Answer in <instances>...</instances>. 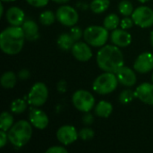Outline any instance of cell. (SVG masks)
<instances>
[{
	"instance_id": "5bb4252c",
	"label": "cell",
	"mask_w": 153,
	"mask_h": 153,
	"mask_svg": "<svg viewBox=\"0 0 153 153\" xmlns=\"http://www.w3.org/2000/svg\"><path fill=\"white\" fill-rule=\"evenodd\" d=\"M116 75L118 82L126 87H133L137 82V77L134 71L127 66H122L118 69Z\"/></svg>"
},
{
	"instance_id": "603a6c76",
	"label": "cell",
	"mask_w": 153,
	"mask_h": 153,
	"mask_svg": "<svg viewBox=\"0 0 153 153\" xmlns=\"http://www.w3.org/2000/svg\"><path fill=\"white\" fill-rule=\"evenodd\" d=\"M120 19L116 13H110L107 15L103 21V26L108 30H114L117 28L118 25H120Z\"/></svg>"
},
{
	"instance_id": "9a60e30c",
	"label": "cell",
	"mask_w": 153,
	"mask_h": 153,
	"mask_svg": "<svg viewBox=\"0 0 153 153\" xmlns=\"http://www.w3.org/2000/svg\"><path fill=\"white\" fill-rule=\"evenodd\" d=\"M134 93L135 98L139 99L142 102L153 106V83L143 82L140 84Z\"/></svg>"
},
{
	"instance_id": "8992f818",
	"label": "cell",
	"mask_w": 153,
	"mask_h": 153,
	"mask_svg": "<svg viewBox=\"0 0 153 153\" xmlns=\"http://www.w3.org/2000/svg\"><path fill=\"white\" fill-rule=\"evenodd\" d=\"M72 102L76 109L86 113L90 112L93 108L95 99L91 92L84 90H79L74 93Z\"/></svg>"
},
{
	"instance_id": "cb8c5ba5",
	"label": "cell",
	"mask_w": 153,
	"mask_h": 153,
	"mask_svg": "<svg viewBox=\"0 0 153 153\" xmlns=\"http://www.w3.org/2000/svg\"><path fill=\"white\" fill-rule=\"evenodd\" d=\"M13 117L10 113L6 111L3 112L0 116V129L8 132L10 128L13 126Z\"/></svg>"
},
{
	"instance_id": "d590c367",
	"label": "cell",
	"mask_w": 153,
	"mask_h": 153,
	"mask_svg": "<svg viewBox=\"0 0 153 153\" xmlns=\"http://www.w3.org/2000/svg\"><path fill=\"white\" fill-rule=\"evenodd\" d=\"M17 75H18V78H19L20 80L25 81V80H27V79L30 78V72H29L27 69H22V70L18 73Z\"/></svg>"
},
{
	"instance_id": "f546056e",
	"label": "cell",
	"mask_w": 153,
	"mask_h": 153,
	"mask_svg": "<svg viewBox=\"0 0 153 153\" xmlns=\"http://www.w3.org/2000/svg\"><path fill=\"white\" fill-rule=\"evenodd\" d=\"M70 34L73 37L74 40L76 42L79 41L82 39V37H83V30L77 26H73L70 30Z\"/></svg>"
},
{
	"instance_id": "d6a6232c",
	"label": "cell",
	"mask_w": 153,
	"mask_h": 153,
	"mask_svg": "<svg viewBox=\"0 0 153 153\" xmlns=\"http://www.w3.org/2000/svg\"><path fill=\"white\" fill-rule=\"evenodd\" d=\"M82 122L85 126H91L94 122V117L91 113L86 112L82 117Z\"/></svg>"
},
{
	"instance_id": "f1b7e54d",
	"label": "cell",
	"mask_w": 153,
	"mask_h": 153,
	"mask_svg": "<svg viewBox=\"0 0 153 153\" xmlns=\"http://www.w3.org/2000/svg\"><path fill=\"white\" fill-rule=\"evenodd\" d=\"M79 137L82 141H91L94 137V131L90 127H84L80 130Z\"/></svg>"
},
{
	"instance_id": "b9f144b4",
	"label": "cell",
	"mask_w": 153,
	"mask_h": 153,
	"mask_svg": "<svg viewBox=\"0 0 153 153\" xmlns=\"http://www.w3.org/2000/svg\"><path fill=\"white\" fill-rule=\"evenodd\" d=\"M137 1H139L140 3H146V2H148L150 0H137Z\"/></svg>"
},
{
	"instance_id": "ee69618b",
	"label": "cell",
	"mask_w": 153,
	"mask_h": 153,
	"mask_svg": "<svg viewBox=\"0 0 153 153\" xmlns=\"http://www.w3.org/2000/svg\"><path fill=\"white\" fill-rule=\"evenodd\" d=\"M152 83H153V74H152Z\"/></svg>"
},
{
	"instance_id": "6da1fadb",
	"label": "cell",
	"mask_w": 153,
	"mask_h": 153,
	"mask_svg": "<svg viewBox=\"0 0 153 153\" xmlns=\"http://www.w3.org/2000/svg\"><path fill=\"white\" fill-rule=\"evenodd\" d=\"M97 64L102 71L116 74L124 66V56L119 47L116 45L101 47L97 54Z\"/></svg>"
},
{
	"instance_id": "f35d334b",
	"label": "cell",
	"mask_w": 153,
	"mask_h": 153,
	"mask_svg": "<svg viewBox=\"0 0 153 153\" xmlns=\"http://www.w3.org/2000/svg\"><path fill=\"white\" fill-rule=\"evenodd\" d=\"M52 1L55 2V3H56V4H66V3H68L70 0H52Z\"/></svg>"
},
{
	"instance_id": "74e56055",
	"label": "cell",
	"mask_w": 153,
	"mask_h": 153,
	"mask_svg": "<svg viewBox=\"0 0 153 153\" xmlns=\"http://www.w3.org/2000/svg\"><path fill=\"white\" fill-rule=\"evenodd\" d=\"M77 6L80 8V9H82V10H86L87 9V7H88V5L87 4H85L84 3H82V2H81V3H79V4H77Z\"/></svg>"
},
{
	"instance_id": "5b68a950",
	"label": "cell",
	"mask_w": 153,
	"mask_h": 153,
	"mask_svg": "<svg viewBox=\"0 0 153 153\" xmlns=\"http://www.w3.org/2000/svg\"><path fill=\"white\" fill-rule=\"evenodd\" d=\"M83 39L90 46L103 47L108 41V31L104 26H90L83 30Z\"/></svg>"
},
{
	"instance_id": "4316f807",
	"label": "cell",
	"mask_w": 153,
	"mask_h": 153,
	"mask_svg": "<svg viewBox=\"0 0 153 153\" xmlns=\"http://www.w3.org/2000/svg\"><path fill=\"white\" fill-rule=\"evenodd\" d=\"M118 11L119 13L124 15V16H129L132 15L134 9V5L131 2L127 1V0H124L121 1L118 4Z\"/></svg>"
},
{
	"instance_id": "4dcf8cb0",
	"label": "cell",
	"mask_w": 153,
	"mask_h": 153,
	"mask_svg": "<svg viewBox=\"0 0 153 153\" xmlns=\"http://www.w3.org/2000/svg\"><path fill=\"white\" fill-rule=\"evenodd\" d=\"M134 24L133 18H129L128 16H126L124 19H122V21L120 22V26L122 29L124 30H128L130 28L133 27V25Z\"/></svg>"
},
{
	"instance_id": "1f68e13d",
	"label": "cell",
	"mask_w": 153,
	"mask_h": 153,
	"mask_svg": "<svg viewBox=\"0 0 153 153\" xmlns=\"http://www.w3.org/2000/svg\"><path fill=\"white\" fill-rule=\"evenodd\" d=\"M26 2L31 6L40 8V7L46 6L48 4L49 0H26Z\"/></svg>"
},
{
	"instance_id": "7a4b0ae2",
	"label": "cell",
	"mask_w": 153,
	"mask_h": 153,
	"mask_svg": "<svg viewBox=\"0 0 153 153\" xmlns=\"http://www.w3.org/2000/svg\"><path fill=\"white\" fill-rule=\"evenodd\" d=\"M25 35L20 26H12L4 29L0 34L1 50L10 56L17 55L23 48Z\"/></svg>"
},
{
	"instance_id": "52a82bcc",
	"label": "cell",
	"mask_w": 153,
	"mask_h": 153,
	"mask_svg": "<svg viewBox=\"0 0 153 153\" xmlns=\"http://www.w3.org/2000/svg\"><path fill=\"white\" fill-rule=\"evenodd\" d=\"M48 97V90L45 83L36 82L30 89L28 94V103L32 107L43 106Z\"/></svg>"
},
{
	"instance_id": "9c48e42d",
	"label": "cell",
	"mask_w": 153,
	"mask_h": 153,
	"mask_svg": "<svg viewBox=\"0 0 153 153\" xmlns=\"http://www.w3.org/2000/svg\"><path fill=\"white\" fill-rule=\"evenodd\" d=\"M132 18L134 24L141 28H150L153 25V10L148 6H139L134 9Z\"/></svg>"
},
{
	"instance_id": "e575fe53",
	"label": "cell",
	"mask_w": 153,
	"mask_h": 153,
	"mask_svg": "<svg viewBox=\"0 0 153 153\" xmlns=\"http://www.w3.org/2000/svg\"><path fill=\"white\" fill-rule=\"evenodd\" d=\"M7 140H8V134H6L5 131L1 130L0 131V147L1 148H4L5 146Z\"/></svg>"
},
{
	"instance_id": "3957f363",
	"label": "cell",
	"mask_w": 153,
	"mask_h": 153,
	"mask_svg": "<svg viewBox=\"0 0 153 153\" xmlns=\"http://www.w3.org/2000/svg\"><path fill=\"white\" fill-rule=\"evenodd\" d=\"M30 122L20 120L13 124L8 131V141L16 148H22L26 145L31 138L32 127Z\"/></svg>"
},
{
	"instance_id": "ab89813d",
	"label": "cell",
	"mask_w": 153,
	"mask_h": 153,
	"mask_svg": "<svg viewBox=\"0 0 153 153\" xmlns=\"http://www.w3.org/2000/svg\"><path fill=\"white\" fill-rule=\"evenodd\" d=\"M3 14H4V4H3V3H1V4H0V16H3Z\"/></svg>"
},
{
	"instance_id": "ffe728a7",
	"label": "cell",
	"mask_w": 153,
	"mask_h": 153,
	"mask_svg": "<svg viewBox=\"0 0 153 153\" xmlns=\"http://www.w3.org/2000/svg\"><path fill=\"white\" fill-rule=\"evenodd\" d=\"M74 43L75 41L74 40L70 33H62L57 39V45L64 51H68L72 49Z\"/></svg>"
},
{
	"instance_id": "30bf717a",
	"label": "cell",
	"mask_w": 153,
	"mask_h": 153,
	"mask_svg": "<svg viewBox=\"0 0 153 153\" xmlns=\"http://www.w3.org/2000/svg\"><path fill=\"white\" fill-rule=\"evenodd\" d=\"M79 137V133L73 126H63L56 132V138L63 145H70L74 143Z\"/></svg>"
},
{
	"instance_id": "4fadbf2b",
	"label": "cell",
	"mask_w": 153,
	"mask_h": 153,
	"mask_svg": "<svg viewBox=\"0 0 153 153\" xmlns=\"http://www.w3.org/2000/svg\"><path fill=\"white\" fill-rule=\"evenodd\" d=\"M72 54L80 62H87L92 56V51L87 42L76 41L72 48Z\"/></svg>"
},
{
	"instance_id": "ac0fdd59",
	"label": "cell",
	"mask_w": 153,
	"mask_h": 153,
	"mask_svg": "<svg viewBox=\"0 0 153 153\" xmlns=\"http://www.w3.org/2000/svg\"><path fill=\"white\" fill-rule=\"evenodd\" d=\"M25 39L28 40H36L39 39V26L33 20H26L22 24Z\"/></svg>"
},
{
	"instance_id": "60d3db41",
	"label": "cell",
	"mask_w": 153,
	"mask_h": 153,
	"mask_svg": "<svg viewBox=\"0 0 153 153\" xmlns=\"http://www.w3.org/2000/svg\"><path fill=\"white\" fill-rule=\"evenodd\" d=\"M150 39H151V44L152 45L153 47V30L151 32V35H150Z\"/></svg>"
},
{
	"instance_id": "d6986e66",
	"label": "cell",
	"mask_w": 153,
	"mask_h": 153,
	"mask_svg": "<svg viewBox=\"0 0 153 153\" xmlns=\"http://www.w3.org/2000/svg\"><path fill=\"white\" fill-rule=\"evenodd\" d=\"M94 110H95V114L98 117L102 118H108L113 111V106L108 101L101 100L97 104Z\"/></svg>"
},
{
	"instance_id": "e0dca14e",
	"label": "cell",
	"mask_w": 153,
	"mask_h": 153,
	"mask_svg": "<svg viewBox=\"0 0 153 153\" xmlns=\"http://www.w3.org/2000/svg\"><path fill=\"white\" fill-rule=\"evenodd\" d=\"M5 16H6V21L12 26H21L23 23L25 18L24 12L17 6L10 7L6 11Z\"/></svg>"
},
{
	"instance_id": "2e32d148",
	"label": "cell",
	"mask_w": 153,
	"mask_h": 153,
	"mask_svg": "<svg viewBox=\"0 0 153 153\" xmlns=\"http://www.w3.org/2000/svg\"><path fill=\"white\" fill-rule=\"evenodd\" d=\"M111 42L119 47V48H126L128 47L132 42V36L129 32H127L124 29H115L110 35Z\"/></svg>"
},
{
	"instance_id": "7c38bea8",
	"label": "cell",
	"mask_w": 153,
	"mask_h": 153,
	"mask_svg": "<svg viewBox=\"0 0 153 153\" xmlns=\"http://www.w3.org/2000/svg\"><path fill=\"white\" fill-rule=\"evenodd\" d=\"M134 68L137 73L147 74L153 70V54L143 52L138 56L134 64Z\"/></svg>"
},
{
	"instance_id": "8d00e7d4",
	"label": "cell",
	"mask_w": 153,
	"mask_h": 153,
	"mask_svg": "<svg viewBox=\"0 0 153 153\" xmlns=\"http://www.w3.org/2000/svg\"><path fill=\"white\" fill-rule=\"evenodd\" d=\"M57 91L61 93H64L66 91V88H67V83L65 80H61L60 82H58L57 85H56Z\"/></svg>"
},
{
	"instance_id": "83f0119b",
	"label": "cell",
	"mask_w": 153,
	"mask_h": 153,
	"mask_svg": "<svg viewBox=\"0 0 153 153\" xmlns=\"http://www.w3.org/2000/svg\"><path fill=\"white\" fill-rule=\"evenodd\" d=\"M134 98H135V93L130 89H126L121 91V93L119 94L118 100L120 103L126 105V104H129L131 101H133Z\"/></svg>"
},
{
	"instance_id": "7402d4cb",
	"label": "cell",
	"mask_w": 153,
	"mask_h": 153,
	"mask_svg": "<svg viewBox=\"0 0 153 153\" xmlns=\"http://www.w3.org/2000/svg\"><path fill=\"white\" fill-rule=\"evenodd\" d=\"M109 0H92L90 4V8L95 13H102L109 7Z\"/></svg>"
},
{
	"instance_id": "d4e9b609",
	"label": "cell",
	"mask_w": 153,
	"mask_h": 153,
	"mask_svg": "<svg viewBox=\"0 0 153 153\" xmlns=\"http://www.w3.org/2000/svg\"><path fill=\"white\" fill-rule=\"evenodd\" d=\"M27 103L23 99H17L11 103L10 108L13 114H22L27 109Z\"/></svg>"
},
{
	"instance_id": "277c9868",
	"label": "cell",
	"mask_w": 153,
	"mask_h": 153,
	"mask_svg": "<svg viewBox=\"0 0 153 153\" xmlns=\"http://www.w3.org/2000/svg\"><path fill=\"white\" fill-rule=\"evenodd\" d=\"M118 84V80L115 73L105 72L99 75L93 82V91L100 95H106L113 92Z\"/></svg>"
},
{
	"instance_id": "484cf974",
	"label": "cell",
	"mask_w": 153,
	"mask_h": 153,
	"mask_svg": "<svg viewBox=\"0 0 153 153\" xmlns=\"http://www.w3.org/2000/svg\"><path fill=\"white\" fill-rule=\"evenodd\" d=\"M56 19V15L52 11H45L40 13L39 15V22L41 24L45 26H50L52 25Z\"/></svg>"
},
{
	"instance_id": "7bdbcfd3",
	"label": "cell",
	"mask_w": 153,
	"mask_h": 153,
	"mask_svg": "<svg viewBox=\"0 0 153 153\" xmlns=\"http://www.w3.org/2000/svg\"><path fill=\"white\" fill-rule=\"evenodd\" d=\"M14 0H2V2H13Z\"/></svg>"
},
{
	"instance_id": "836d02e7",
	"label": "cell",
	"mask_w": 153,
	"mask_h": 153,
	"mask_svg": "<svg viewBox=\"0 0 153 153\" xmlns=\"http://www.w3.org/2000/svg\"><path fill=\"white\" fill-rule=\"evenodd\" d=\"M68 151L63 146H52L47 150L46 153H67Z\"/></svg>"
},
{
	"instance_id": "44dd1931",
	"label": "cell",
	"mask_w": 153,
	"mask_h": 153,
	"mask_svg": "<svg viewBox=\"0 0 153 153\" xmlns=\"http://www.w3.org/2000/svg\"><path fill=\"white\" fill-rule=\"evenodd\" d=\"M0 83L4 89H12L16 84V75L13 72H4L0 79Z\"/></svg>"
},
{
	"instance_id": "ba28073f",
	"label": "cell",
	"mask_w": 153,
	"mask_h": 153,
	"mask_svg": "<svg viewBox=\"0 0 153 153\" xmlns=\"http://www.w3.org/2000/svg\"><path fill=\"white\" fill-rule=\"evenodd\" d=\"M57 21L67 27L74 26L79 21V13L76 9L70 5L60 6L56 13Z\"/></svg>"
},
{
	"instance_id": "8fae6325",
	"label": "cell",
	"mask_w": 153,
	"mask_h": 153,
	"mask_svg": "<svg viewBox=\"0 0 153 153\" xmlns=\"http://www.w3.org/2000/svg\"><path fill=\"white\" fill-rule=\"evenodd\" d=\"M29 119L30 124L37 129L43 130L45 129L49 123L48 117L47 114L37 107H32L30 108Z\"/></svg>"
}]
</instances>
